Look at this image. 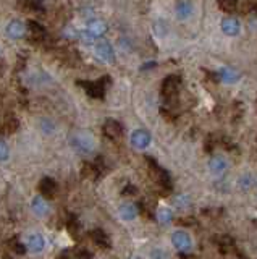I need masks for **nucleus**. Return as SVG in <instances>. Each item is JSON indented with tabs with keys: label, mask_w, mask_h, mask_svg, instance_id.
<instances>
[{
	"label": "nucleus",
	"mask_w": 257,
	"mask_h": 259,
	"mask_svg": "<svg viewBox=\"0 0 257 259\" xmlns=\"http://www.w3.org/2000/svg\"><path fill=\"white\" fill-rule=\"evenodd\" d=\"M181 88V78L176 75H170L164 79L162 83V96L165 101V110L173 109L176 105V97H178V91Z\"/></svg>",
	"instance_id": "1"
},
{
	"label": "nucleus",
	"mask_w": 257,
	"mask_h": 259,
	"mask_svg": "<svg viewBox=\"0 0 257 259\" xmlns=\"http://www.w3.org/2000/svg\"><path fill=\"white\" fill-rule=\"evenodd\" d=\"M110 78L109 76H104L100 78L99 81H83V83H79V86H83L86 89V93L89 94L91 97H95V99H102L104 97V93H106V89L109 86V81Z\"/></svg>",
	"instance_id": "2"
},
{
	"label": "nucleus",
	"mask_w": 257,
	"mask_h": 259,
	"mask_svg": "<svg viewBox=\"0 0 257 259\" xmlns=\"http://www.w3.org/2000/svg\"><path fill=\"white\" fill-rule=\"evenodd\" d=\"M147 164H149V174H150L152 178H154V182L159 183L160 186H164V188L170 190V186H172L170 185V177H168V174L165 172V170L152 159H147Z\"/></svg>",
	"instance_id": "3"
},
{
	"label": "nucleus",
	"mask_w": 257,
	"mask_h": 259,
	"mask_svg": "<svg viewBox=\"0 0 257 259\" xmlns=\"http://www.w3.org/2000/svg\"><path fill=\"white\" fill-rule=\"evenodd\" d=\"M73 146L81 154H91L95 148V141L89 133H79L73 138Z\"/></svg>",
	"instance_id": "4"
},
{
	"label": "nucleus",
	"mask_w": 257,
	"mask_h": 259,
	"mask_svg": "<svg viewBox=\"0 0 257 259\" xmlns=\"http://www.w3.org/2000/svg\"><path fill=\"white\" fill-rule=\"evenodd\" d=\"M94 52H95V57L100 59L104 63H114L115 62L114 47H112L110 42H107V40H100V42L95 44Z\"/></svg>",
	"instance_id": "5"
},
{
	"label": "nucleus",
	"mask_w": 257,
	"mask_h": 259,
	"mask_svg": "<svg viewBox=\"0 0 257 259\" xmlns=\"http://www.w3.org/2000/svg\"><path fill=\"white\" fill-rule=\"evenodd\" d=\"M102 132H104V135L109 138V140L118 141L120 138L123 136V126H122V123H120V121H117L114 118H109L106 123H104Z\"/></svg>",
	"instance_id": "6"
},
{
	"label": "nucleus",
	"mask_w": 257,
	"mask_h": 259,
	"mask_svg": "<svg viewBox=\"0 0 257 259\" xmlns=\"http://www.w3.org/2000/svg\"><path fill=\"white\" fill-rule=\"evenodd\" d=\"M172 243L176 249L180 251H189L192 248V240L191 237L183 230H176L173 235H172Z\"/></svg>",
	"instance_id": "7"
},
{
	"label": "nucleus",
	"mask_w": 257,
	"mask_h": 259,
	"mask_svg": "<svg viewBox=\"0 0 257 259\" xmlns=\"http://www.w3.org/2000/svg\"><path fill=\"white\" fill-rule=\"evenodd\" d=\"M152 141V136L147 130H136L131 135V144L136 149H146Z\"/></svg>",
	"instance_id": "8"
},
{
	"label": "nucleus",
	"mask_w": 257,
	"mask_h": 259,
	"mask_svg": "<svg viewBox=\"0 0 257 259\" xmlns=\"http://www.w3.org/2000/svg\"><path fill=\"white\" fill-rule=\"evenodd\" d=\"M209 170H211L212 175L222 177L228 170V160L222 156H214L211 160H209Z\"/></svg>",
	"instance_id": "9"
},
{
	"label": "nucleus",
	"mask_w": 257,
	"mask_h": 259,
	"mask_svg": "<svg viewBox=\"0 0 257 259\" xmlns=\"http://www.w3.org/2000/svg\"><path fill=\"white\" fill-rule=\"evenodd\" d=\"M106 31H107V24L102 20H91L86 26V36L89 39H95L106 34Z\"/></svg>",
	"instance_id": "10"
},
{
	"label": "nucleus",
	"mask_w": 257,
	"mask_h": 259,
	"mask_svg": "<svg viewBox=\"0 0 257 259\" xmlns=\"http://www.w3.org/2000/svg\"><path fill=\"white\" fill-rule=\"evenodd\" d=\"M220 28L227 36H238L239 31H241V24H239V21L236 18H233V16H227V18L222 20Z\"/></svg>",
	"instance_id": "11"
},
{
	"label": "nucleus",
	"mask_w": 257,
	"mask_h": 259,
	"mask_svg": "<svg viewBox=\"0 0 257 259\" xmlns=\"http://www.w3.org/2000/svg\"><path fill=\"white\" fill-rule=\"evenodd\" d=\"M31 209H33V212L37 215V217H47L50 212V206L49 202L45 201L44 196H37L33 199V202H31Z\"/></svg>",
	"instance_id": "12"
},
{
	"label": "nucleus",
	"mask_w": 257,
	"mask_h": 259,
	"mask_svg": "<svg viewBox=\"0 0 257 259\" xmlns=\"http://www.w3.org/2000/svg\"><path fill=\"white\" fill-rule=\"evenodd\" d=\"M215 76L219 78L220 81H223V83L233 84V83H236V81L239 79V73L235 68H231V67H223V68H220L219 71L215 73Z\"/></svg>",
	"instance_id": "13"
},
{
	"label": "nucleus",
	"mask_w": 257,
	"mask_h": 259,
	"mask_svg": "<svg viewBox=\"0 0 257 259\" xmlns=\"http://www.w3.org/2000/svg\"><path fill=\"white\" fill-rule=\"evenodd\" d=\"M26 245H28L29 251H33V253H39V251H42L45 248V240H44V237L41 233H31V235H28Z\"/></svg>",
	"instance_id": "14"
},
{
	"label": "nucleus",
	"mask_w": 257,
	"mask_h": 259,
	"mask_svg": "<svg viewBox=\"0 0 257 259\" xmlns=\"http://www.w3.org/2000/svg\"><path fill=\"white\" fill-rule=\"evenodd\" d=\"M7 34H9L12 39H21L23 36H25V32H26V28H25V24H23L20 20H13L10 21L9 24H7Z\"/></svg>",
	"instance_id": "15"
},
{
	"label": "nucleus",
	"mask_w": 257,
	"mask_h": 259,
	"mask_svg": "<svg viewBox=\"0 0 257 259\" xmlns=\"http://www.w3.org/2000/svg\"><path fill=\"white\" fill-rule=\"evenodd\" d=\"M39 191H41L44 198H52L54 194L57 193V183H55V180H52V178L45 177L41 180V183H39Z\"/></svg>",
	"instance_id": "16"
},
{
	"label": "nucleus",
	"mask_w": 257,
	"mask_h": 259,
	"mask_svg": "<svg viewBox=\"0 0 257 259\" xmlns=\"http://www.w3.org/2000/svg\"><path fill=\"white\" fill-rule=\"evenodd\" d=\"M217 245H219L220 251L225 256H235L231 253V251L235 249V241H233V238L228 237V235H220V237H217Z\"/></svg>",
	"instance_id": "17"
},
{
	"label": "nucleus",
	"mask_w": 257,
	"mask_h": 259,
	"mask_svg": "<svg viewBox=\"0 0 257 259\" xmlns=\"http://www.w3.org/2000/svg\"><path fill=\"white\" fill-rule=\"evenodd\" d=\"M120 212V217L123 219V221H133V219L138 217L139 214V209L136 204H131V202H126V204H122L118 209Z\"/></svg>",
	"instance_id": "18"
},
{
	"label": "nucleus",
	"mask_w": 257,
	"mask_h": 259,
	"mask_svg": "<svg viewBox=\"0 0 257 259\" xmlns=\"http://www.w3.org/2000/svg\"><path fill=\"white\" fill-rule=\"evenodd\" d=\"M192 10H194V8H192V4L189 2V0H180L175 7L176 16H178L180 20H188L192 15Z\"/></svg>",
	"instance_id": "19"
},
{
	"label": "nucleus",
	"mask_w": 257,
	"mask_h": 259,
	"mask_svg": "<svg viewBox=\"0 0 257 259\" xmlns=\"http://www.w3.org/2000/svg\"><path fill=\"white\" fill-rule=\"evenodd\" d=\"M91 238H92V241L99 248H102V249H109L110 248V238H109V235L104 232V230H100V229L94 230L91 233Z\"/></svg>",
	"instance_id": "20"
},
{
	"label": "nucleus",
	"mask_w": 257,
	"mask_h": 259,
	"mask_svg": "<svg viewBox=\"0 0 257 259\" xmlns=\"http://www.w3.org/2000/svg\"><path fill=\"white\" fill-rule=\"evenodd\" d=\"M28 29H29V36H31V39H33V40H42L45 37L44 28L37 21H34V20L28 21Z\"/></svg>",
	"instance_id": "21"
},
{
	"label": "nucleus",
	"mask_w": 257,
	"mask_h": 259,
	"mask_svg": "<svg viewBox=\"0 0 257 259\" xmlns=\"http://www.w3.org/2000/svg\"><path fill=\"white\" fill-rule=\"evenodd\" d=\"M157 221L160 224H170L173 221V212L168 207H159L157 209Z\"/></svg>",
	"instance_id": "22"
},
{
	"label": "nucleus",
	"mask_w": 257,
	"mask_h": 259,
	"mask_svg": "<svg viewBox=\"0 0 257 259\" xmlns=\"http://www.w3.org/2000/svg\"><path fill=\"white\" fill-rule=\"evenodd\" d=\"M21 10L29 12V13H37V12H42V5L37 2V0H25L21 2Z\"/></svg>",
	"instance_id": "23"
},
{
	"label": "nucleus",
	"mask_w": 257,
	"mask_h": 259,
	"mask_svg": "<svg viewBox=\"0 0 257 259\" xmlns=\"http://www.w3.org/2000/svg\"><path fill=\"white\" fill-rule=\"evenodd\" d=\"M18 128V120L17 118H5L0 125V133H12Z\"/></svg>",
	"instance_id": "24"
},
{
	"label": "nucleus",
	"mask_w": 257,
	"mask_h": 259,
	"mask_svg": "<svg viewBox=\"0 0 257 259\" xmlns=\"http://www.w3.org/2000/svg\"><path fill=\"white\" fill-rule=\"evenodd\" d=\"M81 174L84 178H95L99 174V168L95 167V164H91V162H84L81 167Z\"/></svg>",
	"instance_id": "25"
},
{
	"label": "nucleus",
	"mask_w": 257,
	"mask_h": 259,
	"mask_svg": "<svg viewBox=\"0 0 257 259\" xmlns=\"http://www.w3.org/2000/svg\"><path fill=\"white\" fill-rule=\"evenodd\" d=\"M219 2L220 10H223L225 13H233L238 8L239 0H217Z\"/></svg>",
	"instance_id": "26"
},
{
	"label": "nucleus",
	"mask_w": 257,
	"mask_h": 259,
	"mask_svg": "<svg viewBox=\"0 0 257 259\" xmlns=\"http://www.w3.org/2000/svg\"><path fill=\"white\" fill-rule=\"evenodd\" d=\"M10 157V149L4 141H0V160H7Z\"/></svg>",
	"instance_id": "27"
},
{
	"label": "nucleus",
	"mask_w": 257,
	"mask_h": 259,
	"mask_svg": "<svg viewBox=\"0 0 257 259\" xmlns=\"http://www.w3.org/2000/svg\"><path fill=\"white\" fill-rule=\"evenodd\" d=\"M10 246H12V249L15 251V253H18V254H25V251H26L25 246H23L18 240H12L10 241Z\"/></svg>",
	"instance_id": "28"
},
{
	"label": "nucleus",
	"mask_w": 257,
	"mask_h": 259,
	"mask_svg": "<svg viewBox=\"0 0 257 259\" xmlns=\"http://www.w3.org/2000/svg\"><path fill=\"white\" fill-rule=\"evenodd\" d=\"M252 183H254V180L249 175H244V177L239 178V186H241V188H251Z\"/></svg>",
	"instance_id": "29"
},
{
	"label": "nucleus",
	"mask_w": 257,
	"mask_h": 259,
	"mask_svg": "<svg viewBox=\"0 0 257 259\" xmlns=\"http://www.w3.org/2000/svg\"><path fill=\"white\" fill-rule=\"evenodd\" d=\"M39 126H41V130H42L44 133H52L54 130H55V126H54V125L50 123L49 120H42L41 123H39Z\"/></svg>",
	"instance_id": "30"
},
{
	"label": "nucleus",
	"mask_w": 257,
	"mask_h": 259,
	"mask_svg": "<svg viewBox=\"0 0 257 259\" xmlns=\"http://www.w3.org/2000/svg\"><path fill=\"white\" fill-rule=\"evenodd\" d=\"M67 229H68L71 233H73V235H76V232H78V222L75 221V219H73V221H70V222L67 224Z\"/></svg>",
	"instance_id": "31"
}]
</instances>
